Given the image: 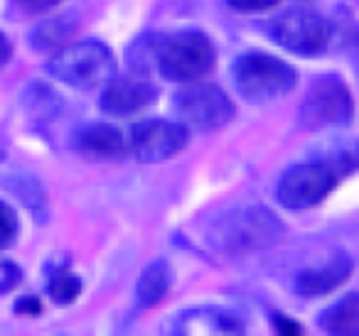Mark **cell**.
<instances>
[{
  "instance_id": "cell-1",
  "label": "cell",
  "mask_w": 359,
  "mask_h": 336,
  "mask_svg": "<svg viewBox=\"0 0 359 336\" xmlns=\"http://www.w3.org/2000/svg\"><path fill=\"white\" fill-rule=\"evenodd\" d=\"M130 64L138 71L153 66L160 76L177 84H195L212 71L215 45L200 30L148 35L140 40V47L130 50Z\"/></svg>"
},
{
  "instance_id": "cell-2",
  "label": "cell",
  "mask_w": 359,
  "mask_h": 336,
  "mask_svg": "<svg viewBox=\"0 0 359 336\" xmlns=\"http://www.w3.org/2000/svg\"><path fill=\"white\" fill-rule=\"evenodd\" d=\"M357 167L359 160L347 150L305 160L285 169L276 187V199L285 209H313L323 204L327 194Z\"/></svg>"
},
{
  "instance_id": "cell-3",
  "label": "cell",
  "mask_w": 359,
  "mask_h": 336,
  "mask_svg": "<svg viewBox=\"0 0 359 336\" xmlns=\"http://www.w3.org/2000/svg\"><path fill=\"white\" fill-rule=\"evenodd\" d=\"M210 246L222 253H249L271 248L283 238V223L264 206H246L219 216L212 223Z\"/></svg>"
},
{
  "instance_id": "cell-4",
  "label": "cell",
  "mask_w": 359,
  "mask_h": 336,
  "mask_svg": "<svg viewBox=\"0 0 359 336\" xmlns=\"http://www.w3.org/2000/svg\"><path fill=\"white\" fill-rule=\"evenodd\" d=\"M47 71L57 81L79 91L106 86L116 74V57L99 40H81L65 45L47 62Z\"/></svg>"
},
{
  "instance_id": "cell-5",
  "label": "cell",
  "mask_w": 359,
  "mask_h": 336,
  "mask_svg": "<svg viewBox=\"0 0 359 336\" xmlns=\"http://www.w3.org/2000/svg\"><path fill=\"white\" fill-rule=\"evenodd\" d=\"M234 84L251 104L283 99L298 84V74L288 62L264 52H249L234 62Z\"/></svg>"
},
{
  "instance_id": "cell-6",
  "label": "cell",
  "mask_w": 359,
  "mask_h": 336,
  "mask_svg": "<svg viewBox=\"0 0 359 336\" xmlns=\"http://www.w3.org/2000/svg\"><path fill=\"white\" fill-rule=\"evenodd\" d=\"M354 115V101L339 76L325 74L313 81L300 106V123L308 130L347 125Z\"/></svg>"
},
{
  "instance_id": "cell-7",
  "label": "cell",
  "mask_w": 359,
  "mask_h": 336,
  "mask_svg": "<svg viewBox=\"0 0 359 336\" xmlns=\"http://www.w3.org/2000/svg\"><path fill=\"white\" fill-rule=\"evenodd\" d=\"M330 22L323 15L308 8H293L276 18L271 27V37L283 50L298 57H318L330 45Z\"/></svg>"
},
{
  "instance_id": "cell-8",
  "label": "cell",
  "mask_w": 359,
  "mask_h": 336,
  "mask_svg": "<svg viewBox=\"0 0 359 336\" xmlns=\"http://www.w3.org/2000/svg\"><path fill=\"white\" fill-rule=\"evenodd\" d=\"M175 111L187 128L195 130H219L234 118L236 108L231 99L215 84H200L182 89L175 96Z\"/></svg>"
},
{
  "instance_id": "cell-9",
  "label": "cell",
  "mask_w": 359,
  "mask_h": 336,
  "mask_svg": "<svg viewBox=\"0 0 359 336\" xmlns=\"http://www.w3.org/2000/svg\"><path fill=\"white\" fill-rule=\"evenodd\" d=\"M187 145V125L150 118L130 128L128 148L140 162H163L180 155Z\"/></svg>"
},
{
  "instance_id": "cell-10",
  "label": "cell",
  "mask_w": 359,
  "mask_h": 336,
  "mask_svg": "<svg viewBox=\"0 0 359 336\" xmlns=\"http://www.w3.org/2000/svg\"><path fill=\"white\" fill-rule=\"evenodd\" d=\"M158 99V89L148 81L133 79V76H121L111 79L101 91V108L109 115H133L138 111L148 108Z\"/></svg>"
},
{
  "instance_id": "cell-11",
  "label": "cell",
  "mask_w": 359,
  "mask_h": 336,
  "mask_svg": "<svg viewBox=\"0 0 359 336\" xmlns=\"http://www.w3.org/2000/svg\"><path fill=\"white\" fill-rule=\"evenodd\" d=\"M352 275V260L347 255H334L320 267H310L298 275V292L303 297H320L337 290L339 285L349 280Z\"/></svg>"
},
{
  "instance_id": "cell-12",
  "label": "cell",
  "mask_w": 359,
  "mask_h": 336,
  "mask_svg": "<svg viewBox=\"0 0 359 336\" xmlns=\"http://www.w3.org/2000/svg\"><path fill=\"white\" fill-rule=\"evenodd\" d=\"M74 148L91 158H118L123 153V135L114 125L91 123L74 135Z\"/></svg>"
},
{
  "instance_id": "cell-13",
  "label": "cell",
  "mask_w": 359,
  "mask_h": 336,
  "mask_svg": "<svg viewBox=\"0 0 359 336\" xmlns=\"http://www.w3.org/2000/svg\"><path fill=\"white\" fill-rule=\"evenodd\" d=\"M170 285H172V272H170L168 262H150L143 270V275L138 277V285H135V302H138L140 309H150V307L158 304L168 295Z\"/></svg>"
},
{
  "instance_id": "cell-14",
  "label": "cell",
  "mask_w": 359,
  "mask_h": 336,
  "mask_svg": "<svg viewBox=\"0 0 359 336\" xmlns=\"http://www.w3.org/2000/svg\"><path fill=\"white\" fill-rule=\"evenodd\" d=\"M320 324L330 334H359V295H347L320 314Z\"/></svg>"
},
{
  "instance_id": "cell-15",
  "label": "cell",
  "mask_w": 359,
  "mask_h": 336,
  "mask_svg": "<svg viewBox=\"0 0 359 336\" xmlns=\"http://www.w3.org/2000/svg\"><path fill=\"white\" fill-rule=\"evenodd\" d=\"M84 285H81V277L74 275L72 270H57L50 277V285H47V295L57 302V304H72L76 297L81 295Z\"/></svg>"
},
{
  "instance_id": "cell-16",
  "label": "cell",
  "mask_w": 359,
  "mask_h": 336,
  "mask_svg": "<svg viewBox=\"0 0 359 336\" xmlns=\"http://www.w3.org/2000/svg\"><path fill=\"white\" fill-rule=\"evenodd\" d=\"M72 35V25L67 20H52L45 22L32 35L35 50H62L67 45V37Z\"/></svg>"
},
{
  "instance_id": "cell-17",
  "label": "cell",
  "mask_w": 359,
  "mask_h": 336,
  "mask_svg": "<svg viewBox=\"0 0 359 336\" xmlns=\"http://www.w3.org/2000/svg\"><path fill=\"white\" fill-rule=\"evenodd\" d=\"M18 238V214L8 204L0 202V251L13 246Z\"/></svg>"
},
{
  "instance_id": "cell-18",
  "label": "cell",
  "mask_w": 359,
  "mask_h": 336,
  "mask_svg": "<svg viewBox=\"0 0 359 336\" xmlns=\"http://www.w3.org/2000/svg\"><path fill=\"white\" fill-rule=\"evenodd\" d=\"M280 0H226V6L236 13H264L278 6Z\"/></svg>"
},
{
  "instance_id": "cell-19",
  "label": "cell",
  "mask_w": 359,
  "mask_h": 336,
  "mask_svg": "<svg viewBox=\"0 0 359 336\" xmlns=\"http://www.w3.org/2000/svg\"><path fill=\"white\" fill-rule=\"evenodd\" d=\"M273 329L278 331V334H283V336L303 334V326H300L295 319H290V316H285V314H276L273 316Z\"/></svg>"
},
{
  "instance_id": "cell-20",
  "label": "cell",
  "mask_w": 359,
  "mask_h": 336,
  "mask_svg": "<svg viewBox=\"0 0 359 336\" xmlns=\"http://www.w3.org/2000/svg\"><path fill=\"white\" fill-rule=\"evenodd\" d=\"M15 312L18 314H40L42 312V304L37 297H25V300H20L15 304Z\"/></svg>"
},
{
  "instance_id": "cell-21",
  "label": "cell",
  "mask_w": 359,
  "mask_h": 336,
  "mask_svg": "<svg viewBox=\"0 0 359 336\" xmlns=\"http://www.w3.org/2000/svg\"><path fill=\"white\" fill-rule=\"evenodd\" d=\"M11 57H13V47H11V40H8L3 32H0V69L11 62Z\"/></svg>"
},
{
  "instance_id": "cell-22",
  "label": "cell",
  "mask_w": 359,
  "mask_h": 336,
  "mask_svg": "<svg viewBox=\"0 0 359 336\" xmlns=\"http://www.w3.org/2000/svg\"><path fill=\"white\" fill-rule=\"evenodd\" d=\"M18 3H22V6H27V8H32V10H47V8L60 6L62 0H18Z\"/></svg>"
}]
</instances>
